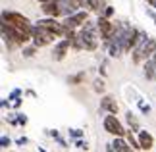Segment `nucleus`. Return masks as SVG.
Wrapping results in <instances>:
<instances>
[{
	"instance_id": "nucleus-1",
	"label": "nucleus",
	"mask_w": 156,
	"mask_h": 152,
	"mask_svg": "<svg viewBox=\"0 0 156 152\" xmlns=\"http://www.w3.org/2000/svg\"><path fill=\"white\" fill-rule=\"evenodd\" d=\"M102 41L100 39V31H98V25L97 21H85V25L79 29V33H77V37L73 39L71 42V46L75 48V50H97L98 48V42Z\"/></svg>"
},
{
	"instance_id": "nucleus-2",
	"label": "nucleus",
	"mask_w": 156,
	"mask_h": 152,
	"mask_svg": "<svg viewBox=\"0 0 156 152\" xmlns=\"http://www.w3.org/2000/svg\"><path fill=\"white\" fill-rule=\"evenodd\" d=\"M156 52V39L148 37L147 33L141 35V41L137 42V46L133 48V64L147 62L148 58H152Z\"/></svg>"
},
{
	"instance_id": "nucleus-3",
	"label": "nucleus",
	"mask_w": 156,
	"mask_h": 152,
	"mask_svg": "<svg viewBox=\"0 0 156 152\" xmlns=\"http://www.w3.org/2000/svg\"><path fill=\"white\" fill-rule=\"evenodd\" d=\"M0 27H2V39L8 42V46H14V44H25V42H29L33 37H31V33H27V31H23V29L20 27H14V25H10L8 21H4L0 23Z\"/></svg>"
},
{
	"instance_id": "nucleus-4",
	"label": "nucleus",
	"mask_w": 156,
	"mask_h": 152,
	"mask_svg": "<svg viewBox=\"0 0 156 152\" xmlns=\"http://www.w3.org/2000/svg\"><path fill=\"white\" fill-rule=\"evenodd\" d=\"M31 41H33V44L41 48V46H46V44H50V42H54V39L58 37L54 31H50V29H46L43 25H39V23H35L33 29H31Z\"/></svg>"
},
{
	"instance_id": "nucleus-5",
	"label": "nucleus",
	"mask_w": 156,
	"mask_h": 152,
	"mask_svg": "<svg viewBox=\"0 0 156 152\" xmlns=\"http://www.w3.org/2000/svg\"><path fill=\"white\" fill-rule=\"evenodd\" d=\"M2 19L8 21L10 25H14V27L23 29V31H27V33H31V29H33V23L29 21L23 14H20V12H14V10H4V12H2Z\"/></svg>"
},
{
	"instance_id": "nucleus-6",
	"label": "nucleus",
	"mask_w": 156,
	"mask_h": 152,
	"mask_svg": "<svg viewBox=\"0 0 156 152\" xmlns=\"http://www.w3.org/2000/svg\"><path fill=\"white\" fill-rule=\"evenodd\" d=\"M102 125H104V131H106V133H110V135H114V137H125V133H127V131L123 129L122 121H119L114 114L106 115Z\"/></svg>"
},
{
	"instance_id": "nucleus-7",
	"label": "nucleus",
	"mask_w": 156,
	"mask_h": 152,
	"mask_svg": "<svg viewBox=\"0 0 156 152\" xmlns=\"http://www.w3.org/2000/svg\"><path fill=\"white\" fill-rule=\"evenodd\" d=\"M97 25H98V31H100V39H102L104 44H106V42L112 39L114 31H116V23H112L110 17H106V16L100 14V17L97 19Z\"/></svg>"
},
{
	"instance_id": "nucleus-8",
	"label": "nucleus",
	"mask_w": 156,
	"mask_h": 152,
	"mask_svg": "<svg viewBox=\"0 0 156 152\" xmlns=\"http://www.w3.org/2000/svg\"><path fill=\"white\" fill-rule=\"evenodd\" d=\"M87 19H89V14H87V12L77 10L75 14H71V16L66 17V19L62 21V25H64V29H77V27H83V25H85Z\"/></svg>"
},
{
	"instance_id": "nucleus-9",
	"label": "nucleus",
	"mask_w": 156,
	"mask_h": 152,
	"mask_svg": "<svg viewBox=\"0 0 156 152\" xmlns=\"http://www.w3.org/2000/svg\"><path fill=\"white\" fill-rule=\"evenodd\" d=\"M71 39H68V37H64L62 41L58 42L56 46H54V52H52V58L56 60V62H62V60L66 58V54H68V50H69V46H71Z\"/></svg>"
},
{
	"instance_id": "nucleus-10",
	"label": "nucleus",
	"mask_w": 156,
	"mask_h": 152,
	"mask_svg": "<svg viewBox=\"0 0 156 152\" xmlns=\"http://www.w3.org/2000/svg\"><path fill=\"white\" fill-rule=\"evenodd\" d=\"M43 14L46 17H58L62 16V6H60V0H48V2L43 4Z\"/></svg>"
},
{
	"instance_id": "nucleus-11",
	"label": "nucleus",
	"mask_w": 156,
	"mask_h": 152,
	"mask_svg": "<svg viewBox=\"0 0 156 152\" xmlns=\"http://www.w3.org/2000/svg\"><path fill=\"white\" fill-rule=\"evenodd\" d=\"M60 6H62V16H71L75 14L77 10L83 6V0H60Z\"/></svg>"
},
{
	"instance_id": "nucleus-12",
	"label": "nucleus",
	"mask_w": 156,
	"mask_h": 152,
	"mask_svg": "<svg viewBox=\"0 0 156 152\" xmlns=\"http://www.w3.org/2000/svg\"><path fill=\"white\" fill-rule=\"evenodd\" d=\"M100 110L102 112H108V114H118V104L112 96H104L100 100Z\"/></svg>"
},
{
	"instance_id": "nucleus-13",
	"label": "nucleus",
	"mask_w": 156,
	"mask_h": 152,
	"mask_svg": "<svg viewBox=\"0 0 156 152\" xmlns=\"http://www.w3.org/2000/svg\"><path fill=\"white\" fill-rule=\"evenodd\" d=\"M139 143H141V150H151L154 147V139L148 131H139Z\"/></svg>"
},
{
	"instance_id": "nucleus-14",
	"label": "nucleus",
	"mask_w": 156,
	"mask_h": 152,
	"mask_svg": "<svg viewBox=\"0 0 156 152\" xmlns=\"http://www.w3.org/2000/svg\"><path fill=\"white\" fill-rule=\"evenodd\" d=\"M131 148H133V147H129V144H127V143H125V141H123V139H122V137H118V139H114V141H112L110 144H108V148H106V150H118V152H129Z\"/></svg>"
},
{
	"instance_id": "nucleus-15",
	"label": "nucleus",
	"mask_w": 156,
	"mask_h": 152,
	"mask_svg": "<svg viewBox=\"0 0 156 152\" xmlns=\"http://www.w3.org/2000/svg\"><path fill=\"white\" fill-rule=\"evenodd\" d=\"M145 77L147 79H154L156 77V58L152 56V58H148L147 62H145Z\"/></svg>"
},
{
	"instance_id": "nucleus-16",
	"label": "nucleus",
	"mask_w": 156,
	"mask_h": 152,
	"mask_svg": "<svg viewBox=\"0 0 156 152\" xmlns=\"http://www.w3.org/2000/svg\"><path fill=\"white\" fill-rule=\"evenodd\" d=\"M102 0H87V6H89V10H93V12H100L102 10Z\"/></svg>"
},
{
	"instance_id": "nucleus-17",
	"label": "nucleus",
	"mask_w": 156,
	"mask_h": 152,
	"mask_svg": "<svg viewBox=\"0 0 156 152\" xmlns=\"http://www.w3.org/2000/svg\"><path fill=\"white\" fill-rule=\"evenodd\" d=\"M125 137H127V141H129V144L133 148H137V150H141V143H139V139H135L133 135H131V131H127L125 133Z\"/></svg>"
},
{
	"instance_id": "nucleus-18",
	"label": "nucleus",
	"mask_w": 156,
	"mask_h": 152,
	"mask_svg": "<svg viewBox=\"0 0 156 152\" xmlns=\"http://www.w3.org/2000/svg\"><path fill=\"white\" fill-rule=\"evenodd\" d=\"M83 79H85V71H81V73H77V75H73V77H69V83H71V85H79Z\"/></svg>"
},
{
	"instance_id": "nucleus-19",
	"label": "nucleus",
	"mask_w": 156,
	"mask_h": 152,
	"mask_svg": "<svg viewBox=\"0 0 156 152\" xmlns=\"http://www.w3.org/2000/svg\"><path fill=\"white\" fill-rule=\"evenodd\" d=\"M104 89H106L104 81L102 79H97V81H94V90H97V93H104Z\"/></svg>"
},
{
	"instance_id": "nucleus-20",
	"label": "nucleus",
	"mask_w": 156,
	"mask_h": 152,
	"mask_svg": "<svg viewBox=\"0 0 156 152\" xmlns=\"http://www.w3.org/2000/svg\"><path fill=\"white\" fill-rule=\"evenodd\" d=\"M35 50H37V46H31V48H23V56H25V58H31L33 56V54H35Z\"/></svg>"
},
{
	"instance_id": "nucleus-21",
	"label": "nucleus",
	"mask_w": 156,
	"mask_h": 152,
	"mask_svg": "<svg viewBox=\"0 0 156 152\" xmlns=\"http://www.w3.org/2000/svg\"><path fill=\"white\" fill-rule=\"evenodd\" d=\"M10 143H12V141H10V139L6 137V135L0 137V148H8V147H10Z\"/></svg>"
},
{
	"instance_id": "nucleus-22",
	"label": "nucleus",
	"mask_w": 156,
	"mask_h": 152,
	"mask_svg": "<svg viewBox=\"0 0 156 152\" xmlns=\"http://www.w3.org/2000/svg\"><path fill=\"white\" fill-rule=\"evenodd\" d=\"M139 108H141V112H143V114H148V112H151V106L145 104L143 100H139Z\"/></svg>"
},
{
	"instance_id": "nucleus-23",
	"label": "nucleus",
	"mask_w": 156,
	"mask_h": 152,
	"mask_svg": "<svg viewBox=\"0 0 156 152\" xmlns=\"http://www.w3.org/2000/svg\"><path fill=\"white\" fill-rule=\"evenodd\" d=\"M75 147L79 148V150H89V144H87V143H83V141H79V139L75 141Z\"/></svg>"
},
{
	"instance_id": "nucleus-24",
	"label": "nucleus",
	"mask_w": 156,
	"mask_h": 152,
	"mask_svg": "<svg viewBox=\"0 0 156 152\" xmlns=\"http://www.w3.org/2000/svg\"><path fill=\"white\" fill-rule=\"evenodd\" d=\"M69 135L75 137V139H81V137H83V131H81V129H69Z\"/></svg>"
},
{
	"instance_id": "nucleus-25",
	"label": "nucleus",
	"mask_w": 156,
	"mask_h": 152,
	"mask_svg": "<svg viewBox=\"0 0 156 152\" xmlns=\"http://www.w3.org/2000/svg\"><path fill=\"white\" fill-rule=\"evenodd\" d=\"M102 16H106V17H112V16H114V8H112V6H106V8L102 10Z\"/></svg>"
},
{
	"instance_id": "nucleus-26",
	"label": "nucleus",
	"mask_w": 156,
	"mask_h": 152,
	"mask_svg": "<svg viewBox=\"0 0 156 152\" xmlns=\"http://www.w3.org/2000/svg\"><path fill=\"white\" fill-rule=\"evenodd\" d=\"M17 121H20V125H25L27 123V118L23 114H17Z\"/></svg>"
},
{
	"instance_id": "nucleus-27",
	"label": "nucleus",
	"mask_w": 156,
	"mask_h": 152,
	"mask_svg": "<svg viewBox=\"0 0 156 152\" xmlns=\"http://www.w3.org/2000/svg\"><path fill=\"white\" fill-rule=\"evenodd\" d=\"M20 94H21V90H14V93L10 94V98H17V96H20Z\"/></svg>"
},
{
	"instance_id": "nucleus-28",
	"label": "nucleus",
	"mask_w": 156,
	"mask_h": 152,
	"mask_svg": "<svg viewBox=\"0 0 156 152\" xmlns=\"http://www.w3.org/2000/svg\"><path fill=\"white\" fill-rule=\"evenodd\" d=\"M147 14H148V16H151V17H152V21L156 23V16H154V12H151V10H147Z\"/></svg>"
},
{
	"instance_id": "nucleus-29",
	"label": "nucleus",
	"mask_w": 156,
	"mask_h": 152,
	"mask_svg": "<svg viewBox=\"0 0 156 152\" xmlns=\"http://www.w3.org/2000/svg\"><path fill=\"white\" fill-rule=\"evenodd\" d=\"M27 143V139L25 137H23V139H17V144H25Z\"/></svg>"
},
{
	"instance_id": "nucleus-30",
	"label": "nucleus",
	"mask_w": 156,
	"mask_h": 152,
	"mask_svg": "<svg viewBox=\"0 0 156 152\" xmlns=\"http://www.w3.org/2000/svg\"><path fill=\"white\" fill-rule=\"evenodd\" d=\"M39 2H41V4H44V2H48V0H39Z\"/></svg>"
},
{
	"instance_id": "nucleus-31",
	"label": "nucleus",
	"mask_w": 156,
	"mask_h": 152,
	"mask_svg": "<svg viewBox=\"0 0 156 152\" xmlns=\"http://www.w3.org/2000/svg\"><path fill=\"white\" fill-rule=\"evenodd\" d=\"M147 2H152V0H147Z\"/></svg>"
},
{
	"instance_id": "nucleus-32",
	"label": "nucleus",
	"mask_w": 156,
	"mask_h": 152,
	"mask_svg": "<svg viewBox=\"0 0 156 152\" xmlns=\"http://www.w3.org/2000/svg\"><path fill=\"white\" fill-rule=\"evenodd\" d=\"M154 58H156V52H154Z\"/></svg>"
},
{
	"instance_id": "nucleus-33",
	"label": "nucleus",
	"mask_w": 156,
	"mask_h": 152,
	"mask_svg": "<svg viewBox=\"0 0 156 152\" xmlns=\"http://www.w3.org/2000/svg\"><path fill=\"white\" fill-rule=\"evenodd\" d=\"M154 81H156V77H154Z\"/></svg>"
}]
</instances>
